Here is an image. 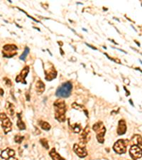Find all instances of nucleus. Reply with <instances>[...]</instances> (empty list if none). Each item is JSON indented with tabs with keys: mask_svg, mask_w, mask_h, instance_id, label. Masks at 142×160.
Masks as SVG:
<instances>
[{
	"mask_svg": "<svg viewBox=\"0 0 142 160\" xmlns=\"http://www.w3.org/2000/svg\"><path fill=\"white\" fill-rule=\"evenodd\" d=\"M39 125H40V126H41V128H42L44 130L48 131V130H51L50 124L48 123L47 122H44V121H40Z\"/></svg>",
	"mask_w": 142,
	"mask_h": 160,
	"instance_id": "nucleus-20",
	"label": "nucleus"
},
{
	"mask_svg": "<svg viewBox=\"0 0 142 160\" xmlns=\"http://www.w3.org/2000/svg\"><path fill=\"white\" fill-rule=\"evenodd\" d=\"M57 76V72L55 68L51 65V67L48 69H45V78L48 81H51L55 79Z\"/></svg>",
	"mask_w": 142,
	"mask_h": 160,
	"instance_id": "nucleus-9",
	"label": "nucleus"
},
{
	"mask_svg": "<svg viewBox=\"0 0 142 160\" xmlns=\"http://www.w3.org/2000/svg\"><path fill=\"white\" fill-rule=\"evenodd\" d=\"M72 108H73L75 110H80V111H84L86 115H87V111H86V109L85 108V107H83V105H79V104L76 103V102H73V103L72 104Z\"/></svg>",
	"mask_w": 142,
	"mask_h": 160,
	"instance_id": "nucleus-19",
	"label": "nucleus"
},
{
	"mask_svg": "<svg viewBox=\"0 0 142 160\" xmlns=\"http://www.w3.org/2000/svg\"><path fill=\"white\" fill-rule=\"evenodd\" d=\"M94 131L96 132L97 139L100 143L103 144L104 142V135L106 133V128L102 122L95 123L92 127Z\"/></svg>",
	"mask_w": 142,
	"mask_h": 160,
	"instance_id": "nucleus-3",
	"label": "nucleus"
},
{
	"mask_svg": "<svg viewBox=\"0 0 142 160\" xmlns=\"http://www.w3.org/2000/svg\"><path fill=\"white\" fill-rule=\"evenodd\" d=\"M73 150L80 158H85L87 157V152L85 147H81L79 144H75L73 145Z\"/></svg>",
	"mask_w": 142,
	"mask_h": 160,
	"instance_id": "nucleus-11",
	"label": "nucleus"
},
{
	"mask_svg": "<svg viewBox=\"0 0 142 160\" xmlns=\"http://www.w3.org/2000/svg\"><path fill=\"white\" fill-rule=\"evenodd\" d=\"M49 155H50V157L52 158V159L53 160H65L64 158H63L59 154L57 153L56 151H55V148H53L51 150Z\"/></svg>",
	"mask_w": 142,
	"mask_h": 160,
	"instance_id": "nucleus-17",
	"label": "nucleus"
},
{
	"mask_svg": "<svg viewBox=\"0 0 142 160\" xmlns=\"http://www.w3.org/2000/svg\"><path fill=\"white\" fill-rule=\"evenodd\" d=\"M29 72V66H25L23 70L21 71V73L17 76L16 78V83H21L23 84H27V81L25 80Z\"/></svg>",
	"mask_w": 142,
	"mask_h": 160,
	"instance_id": "nucleus-10",
	"label": "nucleus"
},
{
	"mask_svg": "<svg viewBox=\"0 0 142 160\" xmlns=\"http://www.w3.org/2000/svg\"><path fill=\"white\" fill-rule=\"evenodd\" d=\"M6 160H18L17 159H16V158H15V157H11V158H9V159H6Z\"/></svg>",
	"mask_w": 142,
	"mask_h": 160,
	"instance_id": "nucleus-28",
	"label": "nucleus"
},
{
	"mask_svg": "<svg viewBox=\"0 0 142 160\" xmlns=\"http://www.w3.org/2000/svg\"><path fill=\"white\" fill-rule=\"evenodd\" d=\"M3 56L5 58H12L17 54V47L14 44H7L3 47Z\"/></svg>",
	"mask_w": 142,
	"mask_h": 160,
	"instance_id": "nucleus-5",
	"label": "nucleus"
},
{
	"mask_svg": "<svg viewBox=\"0 0 142 160\" xmlns=\"http://www.w3.org/2000/svg\"><path fill=\"white\" fill-rule=\"evenodd\" d=\"M4 95V91L2 88H0V95Z\"/></svg>",
	"mask_w": 142,
	"mask_h": 160,
	"instance_id": "nucleus-27",
	"label": "nucleus"
},
{
	"mask_svg": "<svg viewBox=\"0 0 142 160\" xmlns=\"http://www.w3.org/2000/svg\"><path fill=\"white\" fill-rule=\"evenodd\" d=\"M89 135H90V133H89V127L88 125H87L85 128L84 129V130L82 132V133L80 134L79 137L80 143L83 144H85L86 143H87V142L89 140V138H90Z\"/></svg>",
	"mask_w": 142,
	"mask_h": 160,
	"instance_id": "nucleus-8",
	"label": "nucleus"
},
{
	"mask_svg": "<svg viewBox=\"0 0 142 160\" xmlns=\"http://www.w3.org/2000/svg\"><path fill=\"white\" fill-rule=\"evenodd\" d=\"M36 91L38 95H41L45 91V84L41 80H37L36 83Z\"/></svg>",
	"mask_w": 142,
	"mask_h": 160,
	"instance_id": "nucleus-14",
	"label": "nucleus"
},
{
	"mask_svg": "<svg viewBox=\"0 0 142 160\" xmlns=\"http://www.w3.org/2000/svg\"><path fill=\"white\" fill-rule=\"evenodd\" d=\"M129 144L127 139H119L115 142L113 146V150L118 155H122L126 153V146Z\"/></svg>",
	"mask_w": 142,
	"mask_h": 160,
	"instance_id": "nucleus-4",
	"label": "nucleus"
},
{
	"mask_svg": "<svg viewBox=\"0 0 142 160\" xmlns=\"http://www.w3.org/2000/svg\"><path fill=\"white\" fill-rule=\"evenodd\" d=\"M5 108L9 115L11 117H13L14 115V106L13 104L9 102H6Z\"/></svg>",
	"mask_w": 142,
	"mask_h": 160,
	"instance_id": "nucleus-16",
	"label": "nucleus"
},
{
	"mask_svg": "<svg viewBox=\"0 0 142 160\" xmlns=\"http://www.w3.org/2000/svg\"><path fill=\"white\" fill-rule=\"evenodd\" d=\"M71 129H72V130L73 131V133H80V130H81L80 125H78V124H75L74 125H72V126H71Z\"/></svg>",
	"mask_w": 142,
	"mask_h": 160,
	"instance_id": "nucleus-22",
	"label": "nucleus"
},
{
	"mask_svg": "<svg viewBox=\"0 0 142 160\" xmlns=\"http://www.w3.org/2000/svg\"><path fill=\"white\" fill-rule=\"evenodd\" d=\"M15 155L14 150H12L10 148H7L4 150H3L1 153V157L4 159H7L9 158L13 157Z\"/></svg>",
	"mask_w": 142,
	"mask_h": 160,
	"instance_id": "nucleus-13",
	"label": "nucleus"
},
{
	"mask_svg": "<svg viewBox=\"0 0 142 160\" xmlns=\"http://www.w3.org/2000/svg\"><path fill=\"white\" fill-rule=\"evenodd\" d=\"M86 45H87V46H89V47L92 48V49H94V50H97V49H96V48L93 47V46H91V45H89V44H88V43H86Z\"/></svg>",
	"mask_w": 142,
	"mask_h": 160,
	"instance_id": "nucleus-26",
	"label": "nucleus"
},
{
	"mask_svg": "<svg viewBox=\"0 0 142 160\" xmlns=\"http://www.w3.org/2000/svg\"><path fill=\"white\" fill-rule=\"evenodd\" d=\"M4 82L6 83V85H7V86H11V85H12V82H11L10 79L7 78H4Z\"/></svg>",
	"mask_w": 142,
	"mask_h": 160,
	"instance_id": "nucleus-25",
	"label": "nucleus"
},
{
	"mask_svg": "<svg viewBox=\"0 0 142 160\" xmlns=\"http://www.w3.org/2000/svg\"><path fill=\"white\" fill-rule=\"evenodd\" d=\"M40 142H41V144H42L43 147H44L46 149V150H48L49 145H48V142L47 139H41V140H40Z\"/></svg>",
	"mask_w": 142,
	"mask_h": 160,
	"instance_id": "nucleus-24",
	"label": "nucleus"
},
{
	"mask_svg": "<svg viewBox=\"0 0 142 160\" xmlns=\"http://www.w3.org/2000/svg\"><path fill=\"white\" fill-rule=\"evenodd\" d=\"M126 132V125L124 119H120L119 121L117 127V134L119 135H124Z\"/></svg>",
	"mask_w": 142,
	"mask_h": 160,
	"instance_id": "nucleus-12",
	"label": "nucleus"
},
{
	"mask_svg": "<svg viewBox=\"0 0 142 160\" xmlns=\"http://www.w3.org/2000/svg\"><path fill=\"white\" fill-rule=\"evenodd\" d=\"M0 119H1V126H2L4 133L7 134L9 132L12 131V123L7 116V115L4 113H0Z\"/></svg>",
	"mask_w": 142,
	"mask_h": 160,
	"instance_id": "nucleus-6",
	"label": "nucleus"
},
{
	"mask_svg": "<svg viewBox=\"0 0 142 160\" xmlns=\"http://www.w3.org/2000/svg\"><path fill=\"white\" fill-rule=\"evenodd\" d=\"M129 155L134 160L141 158V147L138 145H132L129 150Z\"/></svg>",
	"mask_w": 142,
	"mask_h": 160,
	"instance_id": "nucleus-7",
	"label": "nucleus"
},
{
	"mask_svg": "<svg viewBox=\"0 0 142 160\" xmlns=\"http://www.w3.org/2000/svg\"><path fill=\"white\" fill-rule=\"evenodd\" d=\"M72 89V83H71L70 81H67L66 82V83H63L62 85L57 89L55 95H56L57 97L67 98L70 97Z\"/></svg>",
	"mask_w": 142,
	"mask_h": 160,
	"instance_id": "nucleus-2",
	"label": "nucleus"
},
{
	"mask_svg": "<svg viewBox=\"0 0 142 160\" xmlns=\"http://www.w3.org/2000/svg\"><path fill=\"white\" fill-rule=\"evenodd\" d=\"M17 117H18V120H17V126L18 127L20 130H24L26 129V125L24 122L21 119V114H17Z\"/></svg>",
	"mask_w": 142,
	"mask_h": 160,
	"instance_id": "nucleus-18",
	"label": "nucleus"
},
{
	"mask_svg": "<svg viewBox=\"0 0 142 160\" xmlns=\"http://www.w3.org/2000/svg\"><path fill=\"white\" fill-rule=\"evenodd\" d=\"M55 110V118L60 122L66 121V105L65 101L62 99H58L53 104Z\"/></svg>",
	"mask_w": 142,
	"mask_h": 160,
	"instance_id": "nucleus-1",
	"label": "nucleus"
},
{
	"mask_svg": "<svg viewBox=\"0 0 142 160\" xmlns=\"http://www.w3.org/2000/svg\"><path fill=\"white\" fill-rule=\"evenodd\" d=\"M131 143L134 144L133 145H138L141 147V137L139 135H135L131 139Z\"/></svg>",
	"mask_w": 142,
	"mask_h": 160,
	"instance_id": "nucleus-15",
	"label": "nucleus"
},
{
	"mask_svg": "<svg viewBox=\"0 0 142 160\" xmlns=\"http://www.w3.org/2000/svg\"><path fill=\"white\" fill-rule=\"evenodd\" d=\"M29 51H30V49H29V47H26L25 49H24V53H23L22 54H21V56H20V59H21V60H25L26 58H27V56H28V54H29Z\"/></svg>",
	"mask_w": 142,
	"mask_h": 160,
	"instance_id": "nucleus-21",
	"label": "nucleus"
},
{
	"mask_svg": "<svg viewBox=\"0 0 142 160\" xmlns=\"http://www.w3.org/2000/svg\"><path fill=\"white\" fill-rule=\"evenodd\" d=\"M24 137L21 135H16L14 137V141L18 144H21L22 142V141L24 140Z\"/></svg>",
	"mask_w": 142,
	"mask_h": 160,
	"instance_id": "nucleus-23",
	"label": "nucleus"
}]
</instances>
